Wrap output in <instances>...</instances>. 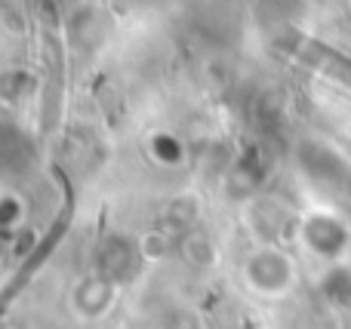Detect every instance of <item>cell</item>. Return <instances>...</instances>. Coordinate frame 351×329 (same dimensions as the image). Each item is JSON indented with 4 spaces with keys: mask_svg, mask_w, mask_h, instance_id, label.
Instances as JSON below:
<instances>
[{
    "mask_svg": "<svg viewBox=\"0 0 351 329\" xmlns=\"http://www.w3.org/2000/svg\"><path fill=\"white\" fill-rule=\"evenodd\" d=\"M324 231H317V225H311V240H315L317 250L324 252H336L342 244H346V234H342L339 225H333V222H321Z\"/></svg>",
    "mask_w": 351,
    "mask_h": 329,
    "instance_id": "3",
    "label": "cell"
},
{
    "mask_svg": "<svg viewBox=\"0 0 351 329\" xmlns=\"http://www.w3.org/2000/svg\"><path fill=\"white\" fill-rule=\"evenodd\" d=\"M102 271L108 277H123L133 271V246L127 240H111L102 250Z\"/></svg>",
    "mask_w": 351,
    "mask_h": 329,
    "instance_id": "2",
    "label": "cell"
},
{
    "mask_svg": "<svg viewBox=\"0 0 351 329\" xmlns=\"http://www.w3.org/2000/svg\"><path fill=\"white\" fill-rule=\"evenodd\" d=\"M250 274H253V280L262 283V287H280L287 277V262L280 256H274V252H262V256L253 259Z\"/></svg>",
    "mask_w": 351,
    "mask_h": 329,
    "instance_id": "1",
    "label": "cell"
}]
</instances>
